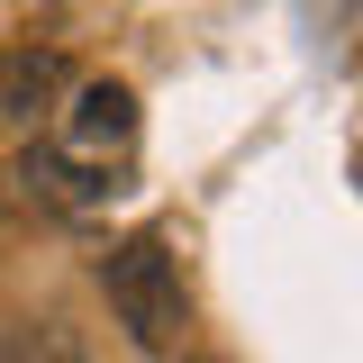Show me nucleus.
Listing matches in <instances>:
<instances>
[{
    "label": "nucleus",
    "mask_w": 363,
    "mask_h": 363,
    "mask_svg": "<svg viewBox=\"0 0 363 363\" xmlns=\"http://www.w3.org/2000/svg\"><path fill=\"white\" fill-rule=\"evenodd\" d=\"M100 291H109V318L128 327V345H145V354H164V345L182 336V318H191V300H182V264H173L164 236H128V245H109Z\"/></svg>",
    "instance_id": "f257e3e1"
},
{
    "label": "nucleus",
    "mask_w": 363,
    "mask_h": 363,
    "mask_svg": "<svg viewBox=\"0 0 363 363\" xmlns=\"http://www.w3.org/2000/svg\"><path fill=\"white\" fill-rule=\"evenodd\" d=\"M9 182H18V200H28V209H45V218H82V209H100V200H109V182L91 173L82 155H55V145H28V155L9 164Z\"/></svg>",
    "instance_id": "f03ea898"
},
{
    "label": "nucleus",
    "mask_w": 363,
    "mask_h": 363,
    "mask_svg": "<svg viewBox=\"0 0 363 363\" xmlns=\"http://www.w3.org/2000/svg\"><path fill=\"white\" fill-rule=\"evenodd\" d=\"M64 136H73L82 164L128 155V145H136V91H128V82H82V91H73V109H64Z\"/></svg>",
    "instance_id": "7ed1b4c3"
},
{
    "label": "nucleus",
    "mask_w": 363,
    "mask_h": 363,
    "mask_svg": "<svg viewBox=\"0 0 363 363\" xmlns=\"http://www.w3.org/2000/svg\"><path fill=\"white\" fill-rule=\"evenodd\" d=\"M55 100H64V55H55V45L0 55V118H45Z\"/></svg>",
    "instance_id": "20e7f679"
},
{
    "label": "nucleus",
    "mask_w": 363,
    "mask_h": 363,
    "mask_svg": "<svg viewBox=\"0 0 363 363\" xmlns=\"http://www.w3.org/2000/svg\"><path fill=\"white\" fill-rule=\"evenodd\" d=\"M0 363H82V345H73L64 327H37V318H28V327L9 336V354H0Z\"/></svg>",
    "instance_id": "39448f33"
},
{
    "label": "nucleus",
    "mask_w": 363,
    "mask_h": 363,
    "mask_svg": "<svg viewBox=\"0 0 363 363\" xmlns=\"http://www.w3.org/2000/svg\"><path fill=\"white\" fill-rule=\"evenodd\" d=\"M191 363H209V354H191Z\"/></svg>",
    "instance_id": "423d86ee"
}]
</instances>
